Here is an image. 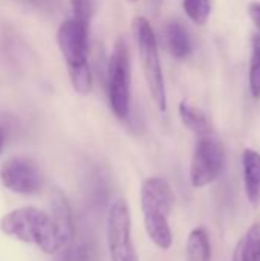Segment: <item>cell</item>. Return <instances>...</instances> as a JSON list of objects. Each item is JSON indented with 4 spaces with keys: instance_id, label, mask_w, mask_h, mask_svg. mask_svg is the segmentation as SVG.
<instances>
[{
    "instance_id": "cell-22",
    "label": "cell",
    "mask_w": 260,
    "mask_h": 261,
    "mask_svg": "<svg viewBox=\"0 0 260 261\" xmlns=\"http://www.w3.org/2000/svg\"><path fill=\"white\" fill-rule=\"evenodd\" d=\"M129 2H136V0H129Z\"/></svg>"
},
{
    "instance_id": "cell-9",
    "label": "cell",
    "mask_w": 260,
    "mask_h": 261,
    "mask_svg": "<svg viewBox=\"0 0 260 261\" xmlns=\"http://www.w3.org/2000/svg\"><path fill=\"white\" fill-rule=\"evenodd\" d=\"M242 171L245 193L253 206L260 205V153L247 148L242 153Z\"/></svg>"
},
{
    "instance_id": "cell-4",
    "label": "cell",
    "mask_w": 260,
    "mask_h": 261,
    "mask_svg": "<svg viewBox=\"0 0 260 261\" xmlns=\"http://www.w3.org/2000/svg\"><path fill=\"white\" fill-rule=\"evenodd\" d=\"M132 29L136 40L141 69L149 93L156 109L164 113L167 110V90H166V81H164L161 60H159L158 40L155 31L150 21L143 15L133 18Z\"/></svg>"
},
{
    "instance_id": "cell-7",
    "label": "cell",
    "mask_w": 260,
    "mask_h": 261,
    "mask_svg": "<svg viewBox=\"0 0 260 261\" xmlns=\"http://www.w3.org/2000/svg\"><path fill=\"white\" fill-rule=\"evenodd\" d=\"M224 168V148L221 142L210 135L201 136L196 142L192 164L190 182L195 188H204L213 184Z\"/></svg>"
},
{
    "instance_id": "cell-17",
    "label": "cell",
    "mask_w": 260,
    "mask_h": 261,
    "mask_svg": "<svg viewBox=\"0 0 260 261\" xmlns=\"http://www.w3.org/2000/svg\"><path fill=\"white\" fill-rule=\"evenodd\" d=\"M54 261H90L89 246L84 243H69L57 254Z\"/></svg>"
},
{
    "instance_id": "cell-16",
    "label": "cell",
    "mask_w": 260,
    "mask_h": 261,
    "mask_svg": "<svg viewBox=\"0 0 260 261\" xmlns=\"http://www.w3.org/2000/svg\"><path fill=\"white\" fill-rule=\"evenodd\" d=\"M248 84L253 98H260V35H254L253 38V54L248 70Z\"/></svg>"
},
{
    "instance_id": "cell-21",
    "label": "cell",
    "mask_w": 260,
    "mask_h": 261,
    "mask_svg": "<svg viewBox=\"0 0 260 261\" xmlns=\"http://www.w3.org/2000/svg\"><path fill=\"white\" fill-rule=\"evenodd\" d=\"M25 2H38V0H25Z\"/></svg>"
},
{
    "instance_id": "cell-19",
    "label": "cell",
    "mask_w": 260,
    "mask_h": 261,
    "mask_svg": "<svg viewBox=\"0 0 260 261\" xmlns=\"http://www.w3.org/2000/svg\"><path fill=\"white\" fill-rule=\"evenodd\" d=\"M248 15L260 32V2H253L248 5Z\"/></svg>"
},
{
    "instance_id": "cell-15",
    "label": "cell",
    "mask_w": 260,
    "mask_h": 261,
    "mask_svg": "<svg viewBox=\"0 0 260 261\" xmlns=\"http://www.w3.org/2000/svg\"><path fill=\"white\" fill-rule=\"evenodd\" d=\"M182 8L187 17L198 26L207 24L211 14L210 0H182Z\"/></svg>"
},
{
    "instance_id": "cell-13",
    "label": "cell",
    "mask_w": 260,
    "mask_h": 261,
    "mask_svg": "<svg viewBox=\"0 0 260 261\" xmlns=\"http://www.w3.org/2000/svg\"><path fill=\"white\" fill-rule=\"evenodd\" d=\"M179 118H181L182 124L195 135H199V136L208 135L210 125H208V119H207L205 113L201 109L192 106L185 99L179 102Z\"/></svg>"
},
{
    "instance_id": "cell-12",
    "label": "cell",
    "mask_w": 260,
    "mask_h": 261,
    "mask_svg": "<svg viewBox=\"0 0 260 261\" xmlns=\"http://www.w3.org/2000/svg\"><path fill=\"white\" fill-rule=\"evenodd\" d=\"M231 261H260V223H254L239 240Z\"/></svg>"
},
{
    "instance_id": "cell-3",
    "label": "cell",
    "mask_w": 260,
    "mask_h": 261,
    "mask_svg": "<svg viewBox=\"0 0 260 261\" xmlns=\"http://www.w3.org/2000/svg\"><path fill=\"white\" fill-rule=\"evenodd\" d=\"M57 41L64 58L67 75L78 95L92 90V70L89 66V26L72 18L64 20L57 31Z\"/></svg>"
},
{
    "instance_id": "cell-5",
    "label": "cell",
    "mask_w": 260,
    "mask_h": 261,
    "mask_svg": "<svg viewBox=\"0 0 260 261\" xmlns=\"http://www.w3.org/2000/svg\"><path fill=\"white\" fill-rule=\"evenodd\" d=\"M132 67L127 43L123 37L116 38L107 66V96L109 106L118 119H126L130 112Z\"/></svg>"
},
{
    "instance_id": "cell-8",
    "label": "cell",
    "mask_w": 260,
    "mask_h": 261,
    "mask_svg": "<svg viewBox=\"0 0 260 261\" xmlns=\"http://www.w3.org/2000/svg\"><path fill=\"white\" fill-rule=\"evenodd\" d=\"M0 180L6 190L15 194L32 196L43 188L44 176L35 161L23 156H14L2 164Z\"/></svg>"
},
{
    "instance_id": "cell-1",
    "label": "cell",
    "mask_w": 260,
    "mask_h": 261,
    "mask_svg": "<svg viewBox=\"0 0 260 261\" xmlns=\"http://www.w3.org/2000/svg\"><path fill=\"white\" fill-rule=\"evenodd\" d=\"M0 231L8 237L34 245L51 255L58 254L72 243L64 237L52 214L35 206H21L3 216L0 220Z\"/></svg>"
},
{
    "instance_id": "cell-6",
    "label": "cell",
    "mask_w": 260,
    "mask_h": 261,
    "mask_svg": "<svg viewBox=\"0 0 260 261\" xmlns=\"http://www.w3.org/2000/svg\"><path fill=\"white\" fill-rule=\"evenodd\" d=\"M107 249L110 261H139L132 242L130 210L124 199L112 200L107 210Z\"/></svg>"
},
{
    "instance_id": "cell-10",
    "label": "cell",
    "mask_w": 260,
    "mask_h": 261,
    "mask_svg": "<svg viewBox=\"0 0 260 261\" xmlns=\"http://www.w3.org/2000/svg\"><path fill=\"white\" fill-rule=\"evenodd\" d=\"M164 38L169 52L176 60H185L193 52L192 37L187 28L179 21H169L164 28Z\"/></svg>"
},
{
    "instance_id": "cell-20",
    "label": "cell",
    "mask_w": 260,
    "mask_h": 261,
    "mask_svg": "<svg viewBox=\"0 0 260 261\" xmlns=\"http://www.w3.org/2000/svg\"><path fill=\"white\" fill-rule=\"evenodd\" d=\"M3 147H5V133H3V128L0 127V153L3 151Z\"/></svg>"
},
{
    "instance_id": "cell-11",
    "label": "cell",
    "mask_w": 260,
    "mask_h": 261,
    "mask_svg": "<svg viewBox=\"0 0 260 261\" xmlns=\"http://www.w3.org/2000/svg\"><path fill=\"white\" fill-rule=\"evenodd\" d=\"M49 205H51V214L57 225L60 226L64 237L72 242L74 239V220H72V211L67 197L64 193L58 188H52L49 196Z\"/></svg>"
},
{
    "instance_id": "cell-2",
    "label": "cell",
    "mask_w": 260,
    "mask_h": 261,
    "mask_svg": "<svg viewBox=\"0 0 260 261\" xmlns=\"http://www.w3.org/2000/svg\"><path fill=\"white\" fill-rule=\"evenodd\" d=\"M175 196L164 177H149L141 185V210L149 239L162 251L172 248L173 234L169 225Z\"/></svg>"
},
{
    "instance_id": "cell-14",
    "label": "cell",
    "mask_w": 260,
    "mask_h": 261,
    "mask_svg": "<svg viewBox=\"0 0 260 261\" xmlns=\"http://www.w3.org/2000/svg\"><path fill=\"white\" fill-rule=\"evenodd\" d=\"M187 258L188 261H211L210 237L204 228H196L187 239Z\"/></svg>"
},
{
    "instance_id": "cell-18",
    "label": "cell",
    "mask_w": 260,
    "mask_h": 261,
    "mask_svg": "<svg viewBox=\"0 0 260 261\" xmlns=\"http://www.w3.org/2000/svg\"><path fill=\"white\" fill-rule=\"evenodd\" d=\"M70 6L74 12V18L89 26L95 9L93 0H70Z\"/></svg>"
}]
</instances>
